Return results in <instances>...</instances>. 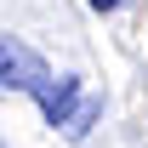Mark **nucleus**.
<instances>
[{"instance_id": "3", "label": "nucleus", "mask_w": 148, "mask_h": 148, "mask_svg": "<svg viewBox=\"0 0 148 148\" xmlns=\"http://www.w3.org/2000/svg\"><path fill=\"white\" fill-rule=\"evenodd\" d=\"M97 120H103V103H97V97H86V103H80V114H74V120H69V137H74V143H80V137H86V131H91Z\"/></svg>"}, {"instance_id": "4", "label": "nucleus", "mask_w": 148, "mask_h": 148, "mask_svg": "<svg viewBox=\"0 0 148 148\" xmlns=\"http://www.w3.org/2000/svg\"><path fill=\"white\" fill-rule=\"evenodd\" d=\"M91 12H120V0H86Z\"/></svg>"}, {"instance_id": "2", "label": "nucleus", "mask_w": 148, "mask_h": 148, "mask_svg": "<svg viewBox=\"0 0 148 148\" xmlns=\"http://www.w3.org/2000/svg\"><path fill=\"white\" fill-rule=\"evenodd\" d=\"M46 80H51V74H46V63H34L17 40H6V57H0V86H6V91H40Z\"/></svg>"}, {"instance_id": "1", "label": "nucleus", "mask_w": 148, "mask_h": 148, "mask_svg": "<svg viewBox=\"0 0 148 148\" xmlns=\"http://www.w3.org/2000/svg\"><path fill=\"white\" fill-rule=\"evenodd\" d=\"M34 97H40L46 125H63V131H69V120L80 114V103H86V97H80V74H57V80H46Z\"/></svg>"}]
</instances>
